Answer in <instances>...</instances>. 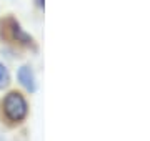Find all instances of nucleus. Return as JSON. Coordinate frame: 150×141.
<instances>
[{"instance_id": "f257e3e1", "label": "nucleus", "mask_w": 150, "mask_h": 141, "mask_svg": "<svg viewBox=\"0 0 150 141\" xmlns=\"http://www.w3.org/2000/svg\"><path fill=\"white\" fill-rule=\"evenodd\" d=\"M0 43L15 53L37 55L40 52L37 38L25 30V27L13 13L0 15Z\"/></svg>"}, {"instance_id": "f03ea898", "label": "nucleus", "mask_w": 150, "mask_h": 141, "mask_svg": "<svg viewBox=\"0 0 150 141\" xmlns=\"http://www.w3.org/2000/svg\"><path fill=\"white\" fill-rule=\"evenodd\" d=\"M30 118L28 95L20 88L10 87L0 96V125L5 130H18Z\"/></svg>"}, {"instance_id": "7ed1b4c3", "label": "nucleus", "mask_w": 150, "mask_h": 141, "mask_svg": "<svg viewBox=\"0 0 150 141\" xmlns=\"http://www.w3.org/2000/svg\"><path fill=\"white\" fill-rule=\"evenodd\" d=\"M15 83L17 88H20L22 91H25L27 95H35L38 91V76L32 63L23 61L17 66Z\"/></svg>"}, {"instance_id": "20e7f679", "label": "nucleus", "mask_w": 150, "mask_h": 141, "mask_svg": "<svg viewBox=\"0 0 150 141\" xmlns=\"http://www.w3.org/2000/svg\"><path fill=\"white\" fill-rule=\"evenodd\" d=\"M13 83V75L4 60H0V93L8 90Z\"/></svg>"}, {"instance_id": "39448f33", "label": "nucleus", "mask_w": 150, "mask_h": 141, "mask_svg": "<svg viewBox=\"0 0 150 141\" xmlns=\"http://www.w3.org/2000/svg\"><path fill=\"white\" fill-rule=\"evenodd\" d=\"M38 12H45V0H30Z\"/></svg>"}, {"instance_id": "423d86ee", "label": "nucleus", "mask_w": 150, "mask_h": 141, "mask_svg": "<svg viewBox=\"0 0 150 141\" xmlns=\"http://www.w3.org/2000/svg\"><path fill=\"white\" fill-rule=\"evenodd\" d=\"M0 12H2V8H0Z\"/></svg>"}]
</instances>
